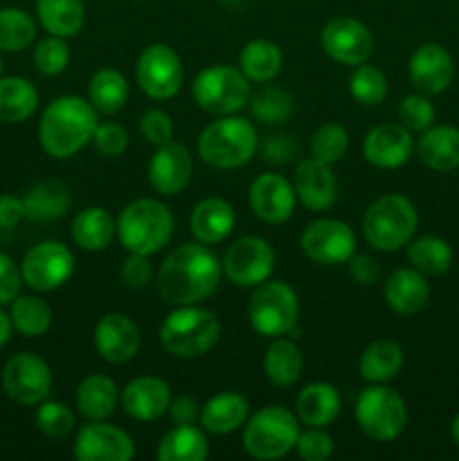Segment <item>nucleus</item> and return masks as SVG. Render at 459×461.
Wrapping results in <instances>:
<instances>
[{
  "mask_svg": "<svg viewBox=\"0 0 459 461\" xmlns=\"http://www.w3.org/2000/svg\"><path fill=\"white\" fill-rule=\"evenodd\" d=\"M223 264L205 243H183L158 270V293L174 306L201 304L219 288Z\"/></svg>",
  "mask_w": 459,
  "mask_h": 461,
  "instance_id": "obj_1",
  "label": "nucleus"
},
{
  "mask_svg": "<svg viewBox=\"0 0 459 461\" xmlns=\"http://www.w3.org/2000/svg\"><path fill=\"white\" fill-rule=\"evenodd\" d=\"M99 113L79 95H61L52 99L39 122L40 147L57 160L76 156L88 142H93L99 124Z\"/></svg>",
  "mask_w": 459,
  "mask_h": 461,
  "instance_id": "obj_2",
  "label": "nucleus"
},
{
  "mask_svg": "<svg viewBox=\"0 0 459 461\" xmlns=\"http://www.w3.org/2000/svg\"><path fill=\"white\" fill-rule=\"evenodd\" d=\"M174 237V216L156 198H138L122 210L117 219V239L133 255L151 257L169 246Z\"/></svg>",
  "mask_w": 459,
  "mask_h": 461,
  "instance_id": "obj_3",
  "label": "nucleus"
},
{
  "mask_svg": "<svg viewBox=\"0 0 459 461\" xmlns=\"http://www.w3.org/2000/svg\"><path fill=\"white\" fill-rule=\"evenodd\" d=\"M256 147L255 126L238 115H223L198 135V156L212 169H238L252 160Z\"/></svg>",
  "mask_w": 459,
  "mask_h": 461,
  "instance_id": "obj_4",
  "label": "nucleus"
},
{
  "mask_svg": "<svg viewBox=\"0 0 459 461\" xmlns=\"http://www.w3.org/2000/svg\"><path fill=\"white\" fill-rule=\"evenodd\" d=\"M220 338L216 313L198 304L178 306L160 324V342L176 358H201Z\"/></svg>",
  "mask_w": 459,
  "mask_h": 461,
  "instance_id": "obj_5",
  "label": "nucleus"
},
{
  "mask_svg": "<svg viewBox=\"0 0 459 461\" xmlns=\"http://www.w3.org/2000/svg\"><path fill=\"white\" fill-rule=\"evenodd\" d=\"M418 225L417 207L400 194L376 198L363 216V234L374 250L396 252L408 246Z\"/></svg>",
  "mask_w": 459,
  "mask_h": 461,
  "instance_id": "obj_6",
  "label": "nucleus"
},
{
  "mask_svg": "<svg viewBox=\"0 0 459 461\" xmlns=\"http://www.w3.org/2000/svg\"><path fill=\"white\" fill-rule=\"evenodd\" d=\"M300 419L282 405H268L243 423V450L261 461L282 459L300 437Z\"/></svg>",
  "mask_w": 459,
  "mask_h": 461,
  "instance_id": "obj_7",
  "label": "nucleus"
},
{
  "mask_svg": "<svg viewBox=\"0 0 459 461\" xmlns=\"http://www.w3.org/2000/svg\"><path fill=\"white\" fill-rule=\"evenodd\" d=\"M300 318V300L292 286L277 279H266L255 286L248 300V320L261 338H282Z\"/></svg>",
  "mask_w": 459,
  "mask_h": 461,
  "instance_id": "obj_8",
  "label": "nucleus"
},
{
  "mask_svg": "<svg viewBox=\"0 0 459 461\" xmlns=\"http://www.w3.org/2000/svg\"><path fill=\"white\" fill-rule=\"evenodd\" d=\"M354 417L360 430L374 441H392L408 426V405L403 396L382 383H372L356 399Z\"/></svg>",
  "mask_w": 459,
  "mask_h": 461,
  "instance_id": "obj_9",
  "label": "nucleus"
},
{
  "mask_svg": "<svg viewBox=\"0 0 459 461\" xmlns=\"http://www.w3.org/2000/svg\"><path fill=\"white\" fill-rule=\"evenodd\" d=\"M194 102L210 115H234L250 102V86L241 68L210 66L196 75L192 84Z\"/></svg>",
  "mask_w": 459,
  "mask_h": 461,
  "instance_id": "obj_10",
  "label": "nucleus"
},
{
  "mask_svg": "<svg viewBox=\"0 0 459 461\" xmlns=\"http://www.w3.org/2000/svg\"><path fill=\"white\" fill-rule=\"evenodd\" d=\"M184 68L178 52L165 43H153L142 50L135 63V81L151 99H171L180 90Z\"/></svg>",
  "mask_w": 459,
  "mask_h": 461,
  "instance_id": "obj_11",
  "label": "nucleus"
},
{
  "mask_svg": "<svg viewBox=\"0 0 459 461\" xmlns=\"http://www.w3.org/2000/svg\"><path fill=\"white\" fill-rule=\"evenodd\" d=\"M75 255L61 241H43L25 252L21 264L22 282L36 293H50L70 282Z\"/></svg>",
  "mask_w": 459,
  "mask_h": 461,
  "instance_id": "obj_12",
  "label": "nucleus"
},
{
  "mask_svg": "<svg viewBox=\"0 0 459 461\" xmlns=\"http://www.w3.org/2000/svg\"><path fill=\"white\" fill-rule=\"evenodd\" d=\"M3 390L14 403L39 405L52 390V372L40 356L22 351L12 356L3 367Z\"/></svg>",
  "mask_w": 459,
  "mask_h": 461,
  "instance_id": "obj_13",
  "label": "nucleus"
},
{
  "mask_svg": "<svg viewBox=\"0 0 459 461\" xmlns=\"http://www.w3.org/2000/svg\"><path fill=\"white\" fill-rule=\"evenodd\" d=\"M220 264L223 275L234 286L255 288L273 275L274 250L266 239L243 237L228 248Z\"/></svg>",
  "mask_w": 459,
  "mask_h": 461,
  "instance_id": "obj_14",
  "label": "nucleus"
},
{
  "mask_svg": "<svg viewBox=\"0 0 459 461\" xmlns=\"http://www.w3.org/2000/svg\"><path fill=\"white\" fill-rule=\"evenodd\" d=\"M300 246L313 264H346L356 252V234L345 221L318 219L304 228Z\"/></svg>",
  "mask_w": 459,
  "mask_h": 461,
  "instance_id": "obj_15",
  "label": "nucleus"
},
{
  "mask_svg": "<svg viewBox=\"0 0 459 461\" xmlns=\"http://www.w3.org/2000/svg\"><path fill=\"white\" fill-rule=\"evenodd\" d=\"M322 48L333 61L342 66H360L367 63L374 54V36L364 23L356 21L351 16H338L324 25Z\"/></svg>",
  "mask_w": 459,
  "mask_h": 461,
  "instance_id": "obj_16",
  "label": "nucleus"
},
{
  "mask_svg": "<svg viewBox=\"0 0 459 461\" xmlns=\"http://www.w3.org/2000/svg\"><path fill=\"white\" fill-rule=\"evenodd\" d=\"M72 453L79 461H130L135 457V444L122 428L88 421L76 432Z\"/></svg>",
  "mask_w": 459,
  "mask_h": 461,
  "instance_id": "obj_17",
  "label": "nucleus"
},
{
  "mask_svg": "<svg viewBox=\"0 0 459 461\" xmlns=\"http://www.w3.org/2000/svg\"><path fill=\"white\" fill-rule=\"evenodd\" d=\"M194 174L192 153L184 144L169 142L156 147L148 160V185L162 196H176L189 185Z\"/></svg>",
  "mask_w": 459,
  "mask_h": 461,
  "instance_id": "obj_18",
  "label": "nucleus"
},
{
  "mask_svg": "<svg viewBox=\"0 0 459 461\" xmlns=\"http://www.w3.org/2000/svg\"><path fill=\"white\" fill-rule=\"evenodd\" d=\"M248 203H250V210L255 212L256 219L270 225H279L286 223L295 212L297 194L295 187L284 176L261 174L259 178L252 180Z\"/></svg>",
  "mask_w": 459,
  "mask_h": 461,
  "instance_id": "obj_19",
  "label": "nucleus"
},
{
  "mask_svg": "<svg viewBox=\"0 0 459 461\" xmlns=\"http://www.w3.org/2000/svg\"><path fill=\"white\" fill-rule=\"evenodd\" d=\"M140 329L122 313H108L94 327V349L106 363L124 365L140 351Z\"/></svg>",
  "mask_w": 459,
  "mask_h": 461,
  "instance_id": "obj_20",
  "label": "nucleus"
},
{
  "mask_svg": "<svg viewBox=\"0 0 459 461\" xmlns=\"http://www.w3.org/2000/svg\"><path fill=\"white\" fill-rule=\"evenodd\" d=\"M412 135L403 124H378L363 142V156L376 169H399L412 156Z\"/></svg>",
  "mask_w": 459,
  "mask_h": 461,
  "instance_id": "obj_21",
  "label": "nucleus"
},
{
  "mask_svg": "<svg viewBox=\"0 0 459 461\" xmlns=\"http://www.w3.org/2000/svg\"><path fill=\"white\" fill-rule=\"evenodd\" d=\"M297 201L309 212H327L331 210L338 198V180L333 176L331 165L320 162L315 158L302 160L295 169Z\"/></svg>",
  "mask_w": 459,
  "mask_h": 461,
  "instance_id": "obj_22",
  "label": "nucleus"
},
{
  "mask_svg": "<svg viewBox=\"0 0 459 461\" xmlns=\"http://www.w3.org/2000/svg\"><path fill=\"white\" fill-rule=\"evenodd\" d=\"M453 57L439 43H423L410 57V79L423 95H439L453 84Z\"/></svg>",
  "mask_w": 459,
  "mask_h": 461,
  "instance_id": "obj_23",
  "label": "nucleus"
},
{
  "mask_svg": "<svg viewBox=\"0 0 459 461\" xmlns=\"http://www.w3.org/2000/svg\"><path fill=\"white\" fill-rule=\"evenodd\" d=\"M122 408L135 421H158L169 410L171 390L162 378L138 376L122 390Z\"/></svg>",
  "mask_w": 459,
  "mask_h": 461,
  "instance_id": "obj_24",
  "label": "nucleus"
},
{
  "mask_svg": "<svg viewBox=\"0 0 459 461\" xmlns=\"http://www.w3.org/2000/svg\"><path fill=\"white\" fill-rule=\"evenodd\" d=\"M234 207L230 205L225 198L210 196L202 198L189 216V230H192L194 239L205 246H214V243L225 241L234 230Z\"/></svg>",
  "mask_w": 459,
  "mask_h": 461,
  "instance_id": "obj_25",
  "label": "nucleus"
},
{
  "mask_svg": "<svg viewBox=\"0 0 459 461\" xmlns=\"http://www.w3.org/2000/svg\"><path fill=\"white\" fill-rule=\"evenodd\" d=\"M387 306L399 315H414L426 309L430 300V286L426 275L414 268H399L387 277L382 288Z\"/></svg>",
  "mask_w": 459,
  "mask_h": 461,
  "instance_id": "obj_26",
  "label": "nucleus"
},
{
  "mask_svg": "<svg viewBox=\"0 0 459 461\" xmlns=\"http://www.w3.org/2000/svg\"><path fill=\"white\" fill-rule=\"evenodd\" d=\"M250 414V403L238 392H220L214 394L201 408L198 421L202 430L212 435H230V432L243 428Z\"/></svg>",
  "mask_w": 459,
  "mask_h": 461,
  "instance_id": "obj_27",
  "label": "nucleus"
},
{
  "mask_svg": "<svg viewBox=\"0 0 459 461\" xmlns=\"http://www.w3.org/2000/svg\"><path fill=\"white\" fill-rule=\"evenodd\" d=\"M342 408L340 394L331 383H310L297 394L295 414L309 428L331 426Z\"/></svg>",
  "mask_w": 459,
  "mask_h": 461,
  "instance_id": "obj_28",
  "label": "nucleus"
},
{
  "mask_svg": "<svg viewBox=\"0 0 459 461\" xmlns=\"http://www.w3.org/2000/svg\"><path fill=\"white\" fill-rule=\"evenodd\" d=\"M120 387L104 374H90L76 385V410L88 421H104L115 412L120 403Z\"/></svg>",
  "mask_w": 459,
  "mask_h": 461,
  "instance_id": "obj_29",
  "label": "nucleus"
},
{
  "mask_svg": "<svg viewBox=\"0 0 459 461\" xmlns=\"http://www.w3.org/2000/svg\"><path fill=\"white\" fill-rule=\"evenodd\" d=\"M417 151L428 169L441 171V174L459 169V129L430 126L423 131Z\"/></svg>",
  "mask_w": 459,
  "mask_h": 461,
  "instance_id": "obj_30",
  "label": "nucleus"
},
{
  "mask_svg": "<svg viewBox=\"0 0 459 461\" xmlns=\"http://www.w3.org/2000/svg\"><path fill=\"white\" fill-rule=\"evenodd\" d=\"M22 203H25V219L34 223H48L68 214L72 198L70 189L58 180H40L27 189Z\"/></svg>",
  "mask_w": 459,
  "mask_h": 461,
  "instance_id": "obj_31",
  "label": "nucleus"
},
{
  "mask_svg": "<svg viewBox=\"0 0 459 461\" xmlns=\"http://www.w3.org/2000/svg\"><path fill=\"white\" fill-rule=\"evenodd\" d=\"M117 234V221L104 207H86L72 219V239L86 252H102Z\"/></svg>",
  "mask_w": 459,
  "mask_h": 461,
  "instance_id": "obj_32",
  "label": "nucleus"
},
{
  "mask_svg": "<svg viewBox=\"0 0 459 461\" xmlns=\"http://www.w3.org/2000/svg\"><path fill=\"white\" fill-rule=\"evenodd\" d=\"M36 16L48 34L72 39L86 23L84 0H36Z\"/></svg>",
  "mask_w": 459,
  "mask_h": 461,
  "instance_id": "obj_33",
  "label": "nucleus"
},
{
  "mask_svg": "<svg viewBox=\"0 0 459 461\" xmlns=\"http://www.w3.org/2000/svg\"><path fill=\"white\" fill-rule=\"evenodd\" d=\"M39 108V90L22 77H0V122L21 124Z\"/></svg>",
  "mask_w": 459,
  "mask_h": 461,
  "instance_id": "obj_34",
  "label": "nucleus"
},
{
  "mask_svg": "<svg viewBox=\"0 0 459 461\" xmlns=\"http://www.w3.org/2000/svg\"><path fill=\"white\" fill-rule=\"evenodd\" d=\"M403 363L405 356L399 342L374 340L360 354L358 369L360 376L367 383H387L399 376V372L403 369Z\"/></svg>",
  "mask_w": 459,
  "mask_h": 461,
  "instance_id": "obj_35",
  "label": "nucleus"
},
{
  "mask_svg": "<svg viewBox=\"0 0 459 461\" xmlns=\"http://www.w3.org/2000/svg\"><path fill=\"white\" fill-rule=\"evenodd\" d=\"M207 455H210V444L205 432L194 423L171 428L156 450V457L160 461H202L207 459Z\"/></svg>",
  "mask_w": 459,
  "mask_h": 461,
  "instance_id": "obj_36",
  "label": "nucleus"
},
{
  "mask_svg": "<svg viewBox=\"0 0 459 461\" xmlns=\"http://www.w3.org/2000/svg\"><path fill=\"white\" fill-rule=\"evenodd\" d=\"M304 360L297 345L286 338H274L264 354V376L277 387H291L300 381Z\"/></svg>",
  "mask_w": 459,
  "mask_h": 461,
  "instance_id": "obj_37",
  "label": "nucleus"
},
{
  "mask_svg": "<svg viewBox=\"0 0 459 461\" xmlns=\"http://www.w3.org/2000/svg\"><path fill=\"white\" fill-rule=\"evenodd\" d=\"M282 50L268 39H255L250 43L243 45L241 54H238V68L248 81L255 84H268L282 70Z\"/></svg>",
  "mask_w": 459,
  "mask_h": 461,
  "instance_id": "obj_38",
  "label": "nucleus"
},
{
  "mask_svg": "<svg viewBox=\"0 0 459 461\" xmlns=\"http://www.w3.org/2000/svg\"><path fill=\"white\" fill-rule=\"evenodd\" d=\"M129 99V84L126 77L115 68H102L93 75L88 84V102L94 111L104 115H115L126 106Z\"/></svg>",
  "mask_w": 459,
  "mask_h": 461,
  "instance_id": "obj_39",
  "label": "nucleus"
},
{
  "mask_svg": "<svg viewBox=\"0 0 459 461\" xmlns=\"http://www.w3.org/2000/svg\"><path fill=\"white\" fill-rule=\"evenodd\" d=\"M14 329L25 338H40L52 327V309L36 295H18L9 311Z\"/></svg>",
  "mask_w": 459,
  "mask_h": 461,
  "instance_id": "obj_40",
  "label": "nucleus"
},
{
  "mask_svg": "<svg viewBox=\"0 0 459 461\" xmlns=\"http://www.w3.org/2000/svg\"><path fill=\"white\" fill-rule=\"evenodd\" d=\"M408 261L423 275H444L453 266V248L439 237H421L410 243Z\"/></svg>",
  "mask_w": 459,
  "mask_h": 461,
  "instance_id": "obj_41",
  "label": "nucleus"
},
{
  "mask_svg": "<svg viewBox=\"0 0 459 461\" xmlns=\"http://www.w3.org/2000/svg\"><path fill=\"white\" fill-rule=\"evenodd\" d=\"M36 39V23L25 9L0 7V50L22 52Z\"/></svg>",
  "mask_w": 459,
  "mask_h": 461,
  "instance_id": "obj_42",
  "label": "nucleus"
},
{
  "mask_svg": "<svg viewBox=\"0 0 459 461\" xmlns=\"http://www.w3.org/2000/svg\"><path fill=\"white\" fill-rule=\"evenodd\" d=\"M349 93L363 106H378L387 97V77L369 63H360L349 77Z\"/></svg>",
  "mask_w": 459,
  "mask_h": 461,
  "instance_id": "obj_43",
  "label": "nucleus"
},
{
  "mask_svg": "<svg viewBox=\"0 0 459 461\" xmlns=\"http://www.w3.org/2000/svg\"><path fill=\"white\" fill-rule=\"evenodd\" d=\"M252 115L264 124H277L284 122L292 113V97L284 88L277 86H264L250 95Z\"/></svg>",
  "mask_w": 459,
  "mask_h": 461,
  "instance_id": "obj_44",
  "label": "nucleus"
},
{
  "mask_svg": "<svg viewBox=\"0 0 459 461\" xmlns=\"http://www.w3.org/2000/svg\"><path fill=\"white\" fill-rule=\"evenodd\" d=\"M346 149H349V133L342 124H322L310 138V153L315 160L327 165L342 160Z\"/></svg>",
  "mask_w": 459,
  "mask_h": 461,
  "instance_id": "obj_45",
  "label": "nucleus"
},
{
  "mask_svg": "<svg viewBox=\"0 0 459 461\" xmlns=\"http://www.w3.org/2000/svg\"><path fill=\"white\" fill-rule=\"evenodd\" d=\"M36 426L50 439H66L75 430V414L61 401L45 399L36 410Z\"/></svg>",
  "mask_w": 459,
  "mask_h": 461,
  "instance_id": "obj_46",
  "label": "nucleus"
},
{
  "mask_svg": "<svg viewBox=\"0 0 459 461\" xmlns=\"http://www.w3.org/2000/svg\"><path fill=\"white\" fill-rule=\"evenodd\" d=\"M70 63V50H68L66 39L50 34L48 39L40 41L34 48V66L40 75L57 77Z\"/></svg>",
  "mask_w": 459,
  "mask_h": 461,
  "instance_id": "obj_47",
  "label": "nucleus"
},
{
  "mask_svg": "<svg viewBox=\"0 0 459 461\" xmlns=\"http://www.w3.org/2000/svg\"><path fill=\"white\" fill-rule=\"evenodd\" d=\"M435 106H432L430 99L426 95H408L403 97V102L399 104V122L405 129L412 133V131H426L430 129L432 122H435Z\"/></svg>",
  "mask_w": 459,
  "mask_h": 461,
  "instance_id": "obj_48",
  "label": "nucleus"
},
{
  "mask_svg": "<svg viewBox=\"0 0 459 461\" xmlns=\"http://www.w3.org/2000/svg\"><path fill=\"white\" fill-rule=\"evenodd\" d=\"M295 450L304 461H327L333 455V437L324 428H309L300 432Z\"/></svg>",
  "mask_w": 459,
  "mask_h": 461,
  "instance_id": "obj_49",
  "label": "nucleus"
},
{
  "mask_svg": "<svg viewBox=\"0 0 459 461\" xmlns=\"http://www.w3.org/2000/svg\"><path fill=\"white\" fill-rule=\"evenodd\" d=\"M140 133L148 144L160 147V144L169 142L174 138V122L160 108H148L142 120H140Z\"/></svg>",
  "mask_w": 459,
  "mask_h": 461,
  "instance_id": "obj_50",
  "label": "nucleus"
},
{
  "mask_svg": "<svg viewBox=\"0 0 459 461\" xmlns=\"http://www.w3.org/2000/svg\"><path fill=\"white\" fill-rule=\"evenodd\" d=\"M93 144L102 156L117 158L129 147V133L120 124H115V122H104V124H97V129H94Z\"/></svg>",
  "mask_w": 459,
  "mask_h": 461,
  "instance_id": "obj_51",
  "label": "nucleus"
},
{
  "mask_svg": "<svg viewBox=\"0 0 459 461\" xmlns=\"http://www.w3.org/2000/svg\"><path fill=\"white\" fill-rule=\"evenodd\" d=\"M120 277L122 282H124L129 288H133V291H142V288H147L148 282L153 279V266L151 261H148V257L133 255V252H130L129 259L122 264Z\"/></svg>",
  "mask_w": 459,
  "mask_h": 461,
  "instance_id": "obj_52",
  "label": "nucleus"
},
{
  "mask_svg": "<svg viewBox=\"0 0 459 461\" xmlns=\"http://www.w3.org/2000/svg\"><path fill=\"white\" fill-rule=\"evenodd\" d=\"M22 275L16 261L9 255L0 252V306L12 304L18 295H21Z\"/></svg>",
  "mask_w": 459,
  "mask_h": 461,
  "instance_id": "obj_53",
  "label": "nucleus"
},
{
  "mask_svg": "<svg viewBox=\"0 0 459 461\" xmlns=\"http://www.w3.org/2000/svg\"><path fill=\"white\" fill-rule=\"evenodd\" d=\"M346 266H349L351 279L363 284V286H372V284H376L378 277H381V266H378V261L369 255H356L354 252L351 259L346 261Z\"/></svg>",
  "mask_w": 459,
  "mask_h": 461,
  "instance_id": "obj_54",
  "label": "nucleus"
},
{
  "mask_svg": "<svg viewBox=\"0 0 459 461\" xmlns=\"http://www.w3.org/2000/svg\"><path fill=\"white\" fill-rule=\"evenodd\" d=\"M261 153H264V160L273 162V165L291 162L295 158V142L288 135H273V138L266 140Z\"/></svg>",
  "mask_w": 459,
  "mask_h": 461,
  "instance_id": "obj_55",
  "label": "nucleus"
},
{
  "mask_svg": "<svg viewBox=\"0 0 459 461\" xmlns=\"http://www.w3.org/2000/svg\"><path fill=\"white\" fill-rule=\"evenodd\" d=\"M169 417L171 421L176 423V426H184V423H194L198 419V414H201V408H198L196 401L192 399V396H176V399H171L169 403Z\"/></svg>",
  "mask_w": 459,
  "mask_h": 461,
  "instance_id": "obj_56",
  "label": "nucleus"
},
{
  "mask_svg": "<svg viewBox=\"0 0 459 461\" xmlns=\"http://www.w3.org/2000/svg\"><path fill=\"white\" fill-rule=\"evenodd\" d=\"M25 219V203L22 198L3 194L0 196V228H16Z\"/></svg>",
  "mask_w": 459,
  "mask_h": 461,
  "instance_id": "obj_57",
  "label": "nucleus"
},
{
  "mask_svg": "<svg viewBox=\"0 0 459 461\" xmlns=\"http://www.w3.org/2000/svg\"><path fill=\"white\" fill-rule=\"evenodd\" d=\"M12 329H14L12 318L0 309V349H3V347L9 342V338H12Z\"/></svg>",
  "mask_w": 459,
  "mask_h": 461,
  "instance_id": "obj_58",
  "label": "nucleus"
},
{
  "mask_svg": "<svg viewBox=\"0 0 459 461\" xmlns=\"http://www.w3.org/2000/svg\"><path fill=\"white\" fill-rule=\"evenodd\" d=\"M450 435H453L454 444L459 446V414L453 419V426H450Z\"/></svg>",
  "mask_w": 459,
  "mask_h": 461,
  "instance_id": "obj_59",
  "label": "nucleus"
},
{
  "mask_svg": "<svg viewBox=\"0 0 459 461\" xmlns=\"http://www.w3.org/2000/svg\"><path fill=\"white\" fill-rule=\"evenodd\" d=\"M3 70H4V63H3V57H0V77H3Z\"/></svg>",
  "mask_w": 459,
  "mask_h": 461,
  "instance_id": "obj_60",
  "label": "nucleus"
}]
</instances>
